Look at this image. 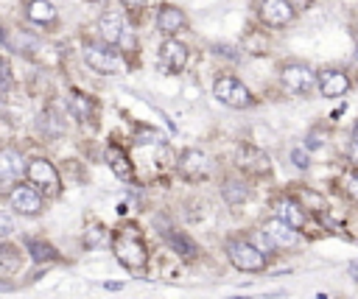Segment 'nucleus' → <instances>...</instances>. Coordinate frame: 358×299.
I'll use <instances>...</instances> for the list:
<instances>
[{
	"label": "nucleus",
	"instance_id": "nucleus-1",
	"mask_svg": "<svg viewBox=\"0 0 358 299\" xmlns=\"http://www.w3.org/2000/svg\"><path fill=\"white\" fill-rule=\"evenodd\" d=\"M112 251H115V257H117L129 271H140V268H145L148 251H145L140 235L131 232V226H123V229L115 232V238H112Z\"/></svg>",
	"mask_w": 358,
	"mask_h": 299
},
{
	"label": "nucleus",
	"instance_id": "nucleus-2",
	"mask_svg": "<svg viewBox=\"0 0 358 299\" xmlns=\"http://www.w3.org/2000/svg\"><path fill=\"white\" fill-rule=\"evenodd\" d=\"M81 59L90 70L101 73V75H117L123 70V59L120 53L115 50V45H98V42H87L84 50H81Z\"/></svg>",
	"mask_w": 358,
	"mask_h": 299
},
{
	"label": "nucleus",
	"instance_id": "nucleus-3",
	"mask_svg": "<svg viewBox=\"0 0 358 299\" xmlns=\"http://www.w3.org/2000/svg\"><path fill=\"white\" fill-rule=\"evenodd\" d=\"M213 95H215L224 106H232V109H249V106L255 103L249 87H246L243 81H238L235 75H221V78H215Z\"/></svg>",
	"mask_w": 358,
	"mask_h": 299
},
{
	"label": "nucleus",
	"instance_id": "nucleus-4",
	"mask_svg": "<svg viewBox=\"0 0 358 299\" xmlns=\"http://www.w3.org/2000/svg\"><path fill=\"white\" fill-rule=\"evenodd\" d=\"M25 176H28V182H31L36 190H42L45 196H56V193L62 190V179H59L53 162L42 159V156H36V159H31V162L25 165Z\"/></svg>",
	"mask_w": 358,
	"mask_h": 299
},
{
	"label": "nucleus",
	"instance_id": "nucleus-5",
	"mask_svg": "<svg viewBox=\"0 0 358 299\" xmlns=\"http://www.w3.org/2000/svg\"><path fill=\"white\" fill-rule=\"evenodd\" d=\"M227 257L241 271H263L266 268V254L249 240H229L227 243Z\"/></svg>",
	"mask_w": 358,
	"mask_h": 299
},
{
	"label": "nucleus",
	"instance_id": "nucleus-6",
	"mask_svg": "<svg viewBox=\"0 0 358 299\" xmlns=\"http://www.w3.org/2000/svg\"><path fill=\"white\" fill-rule=\"evenodd\" d=\"M280 84H282L288 92H294V95H305V92L313 89L316 75H313V70H310L308 64L291 61V64H282V70H280Z\"/></svg>",
	"mask_w": 358,
	"mask_h": 299
},
{
	"label": "nucleus",
	"instance_id": "nucleus-7",
	"mask_svg": "<svg viewBox=\"0 0 358 299\" xmlns=\"http://www.w3.org/2000/svg\"><path fill=\"white\" fill-rule=\"evenodd\" d=\"M185 64H187V48H185L179 39L168 36V39L159 45V67H162L168 75H176V73L185 70Z\"/></svg>",
	"mask_w": 358,
	"mask_h": 299
},
{
	"label": "nucleus",
	"instance_id": "nucleus-8",
	"mask_svg": "<svg viewBox=\"0 0 358 299\" xmlns=\"http://www.w3.org/2000/svg\"><path fill=\"white\" fill-rule=\"evenodd\" d=\"M8 204L14 207V212L20 215H39L42 212V196L36 193V187L31 184H17L11 193H8Z\"/></svg>",
	"mask_w": 358,
	"mask_h": 299
},
{
	"label": "nucleus",
	"instance_id": "nucleus-9",
	"mask_svg": "<svg viewBox=\"0 0 358 299\" xmlns=\"http://www.w3.org/2000/svg\"><path fill=\"white\" fill-rule=\"evenodd\" d=\"M187 25H190V20H187V14H185L179 6L165 3V6L157 11V28H159L165 36H173V34H179V31H187Z\"/></svg>",
	"mask_w": 358,
	"mask_h": 299
},
{
	"label": "nucleus",
	"instance_id": "nucleus-10",
	"mask_svg": "<svg viewBox=\"0 0 358 299\" xmlns=\"http://www.w3.org/2000/svg\"><path fill=\"white\" fill-rule=\"evenodd\" d=\"M260 20L271 28H282L294 20V6L288 0H263L260 3Z\"/></svg>",
	"mask_w": 358,
	"mask_h": 299
},
{
	"label": "nucleus",
	"instance_id": "nucleus-11",
	"mask_svg": "<svg viewBox=\"0 0 358 299\" xmlns=\"http://www.w3.org/2000/svg\"><path fill=\"white\" fill-rule=\"evenodd\" d=\"M263 235L274 243V249H291V246H296V243H299V232H296L294 226H288L285 221H280V218L266 221Z\"/></svg>",
	"mask_w": 358,
	"mask_h": 299
},
{
	"label": "nucleus",
	"instance_id": "nucleus-12",
	"mask_svg": "<svg viewBox=\"0 0 358 299\" xmlns=\"http://www.w3.org/2000/svg\"><path fill=\"white\" fill-rule=\"evenodd\" d=\"M316 84H319V92L324 98H341L350 89V78L341 70H322L316 75Z\"/></svg>",
	"mask_w": 358,
	"mask_h": 299
},
{
	"label": "nucleus",
	"instance_id": "nucleus-13",
	"mask_svg": "<svg viewBox=\"0 0 358 299\" xmlns=\"http://www.w3.org/2000/svg\"><path fill=\"white\" fill-rule=\"evenodd\" d=\"M179 170H182L187 179H204V176L210 173V159H207V154H201V151H196V148H187V151H182V156H179Z\"/></svg>",
	"mask_w": 358,
	"mask_h": 299
},
{
	"label": "nucleus",
	"instance_id": "nucleus-14",
	"mask_svg": "<svg viewBox=\"0 0 358 299\" xmlns=\"http://www.w3.org/2000/svg\"><path fill=\"white\" fill-rule=\"evenodd\" d=\"M106 162H109V168H112V173L117 179H123V182H131L134 179V165H131L129 154L117 143H109L106 145Z\"/></svg>",
	"mask_w": 358,
	"mask_h": 299
},
{
	"label": "nucleus",
	"instance_id": "nucleus-15",
	"mask_svg": "<svg viewBox=\"0 0 358 299\" xmlns=\"http://www.w3.org/2000/svg\"><path fill=\"white\" fill-rule=\"evenodd\" d=\"M123 31H126V25H123L120 11H103V14H101V20H98V34H101V39H103L106 45H115V48H117Z\"/></svg>",
	"mask_w": 358,
	"mask_h": 299
},
{
	"label": "nucleus",
	"instance_id": "nucleus-16",
	"mask_svg": "<svg viewBox=\"0 0 358 299\" xmlns=\"http://www.w3.org/2000/svg\"><path fill=\"white\" fill-rule=\"evenodd\" d=\"M25 20L34 25H53L59 20L56 6L50 0H28L25 3Z\"/></svg>",
	"mask_w": 358,
	"mask_h": 299
},
{
	"label": "nucleus",
	"instance_id": "nucleus-17",
	"mask_svg": "<svg viewBox=\"0 0 358 299\" xmlns=\"http://www.w3.org/2000/svg\"><path fill=\"white\" fill-rule=\"evenodd\" d=\"M238 165L243 168V170H249V173H268V156L263 154V151H257L255 145H243L241 151H238Z\"/></svg>",
	"mask_w": 358,
	"mask_h": 299
},
{
	"label": "nucleus",
	"instance_id": "nucleus-18",
	"mask_svg": "<svg viewBox=\"0 0 358 299\" xmlns=\"http://www.w3.org/2000/svg\"><path fill=\"white\" fill-rule=\"evenodd\" d=\"M0 36H3V42H6V48L8 50H14V53H34L36 48H39V42L31 36V34H25L22 28H14V31H0Z\"/></svg>",
	"mask_w": 358,
	"mask_h": 299
},
{
	"label": "nucleus",
	"instance_id": "nucleus-19",
	"mask_svg": "<svg viewBox=\"0 0 358 299\" xmlns=\"http://www.w3.org/2000/svg\"><path fill=\"white\" fill-rule=\"evenodd\" d=\"M274 212H277L280 221H285V224L294 226V229H299V226L305 224V210H302V204L294 201V198H280V201L274 204Z\"/></svg>",
	"mask_w": 358,
	"mask_h": 299
},
{
	"label": "nucleus",
	"instance_id": "nucleus-20",
	"mask_svg": "<svg viewBox=\"0 0 358 299\" xmlns=\"http://www.w3.org/2000/svg\"><path fill=\"white\" fill-rule=\"evenodd\" d=\"M67 109H70V115H73L76 120L87 123V120H92V115H95V101H92L90 95H84V92H70V95H67Z\"/></svg>",
	"mask_w": 358,
	"mask_h": 299
},
{
	"label": "nucleus",
	"instance_id": "nucleus-21",
	"mask_svg": "<svg viewBox=\"0 0 358 299\" xmlns=\"http://www.w3.org/2000/svg\"><path fill=\"white\" fill-rule=\"evenodd\" d=\"M25 159H22V154L20 151H14V148H3L0 151V179H17L22 170H25Z\"/></svg>",
	"mask_w": 358,
	"mask_h": 299
},
{
	"label": "nucleus",
	"instance_id": "nucleus-22",
	"mask_svg": "<svg viewBox=\"0 0 358 299\" xmlns=\"http://www.w3.org/2000/svg\"><path fill=\"white\" fill-rule=\"evenodd\" d=\"M28 251H31V257L36 263H53V260H59L56 249L48 246V243H42V240H28Z\"/></svg>",
	"mask_w": 358,
	"mask_h": 299
},
{
	"label": "nucleus",
	"instance_id": "nucleus-23",
	"mask_svg": "<svg viewBox=\"0 0 358 299\" xmlns=\"http://www.w3.org/2000/svg\"><path fill=\"white\" fill-rule=\"evenodd\" d=\"M221 193H224V198H227L229 204H241V201H246V196H249V187H246L243 182H235V179H229V182L221 187Z\"/></svg>",
	"mask_w": 358,
	"mask_h": 299
},
{
	"label": "nucleus",
	"instance_id": "nucleus-24",
	"mask_svg": "<svg viewBox=\"0 0 358 299\" xmlns=\"http://www.w3.org/2000/svg\"><path fill=\"white\" fill-rule=\"evenodd\" d=\"M165 238H168V243H171L179 254H185V257H196V243H193L190 238L176 235V232H168V229H165Z\"/></svg>",
	"mask_w": 358,
	"mask_h": 299
},
{
	"label": "nucleus",
	"instance_id": "nucleus-25",
	"mask_svg": "<svg viewBox=\"0 0 358 299\" xmlns=\"http://www.w3.org/2000/svg\"><path fill=\"white\" fill-rule=\"evenodd\" d=\"M11 84H14V75H11V64H8V59H6V56H0V92L11 89Z\"/></svg>",
	"mask_w": 358,
	"mask_h": 299
},
{
	"label": "nucleus",
	"instance_id": "nucleus-26",
	"mask_svg": "<svg viewBox=\"0 0 358 299\" xmlns=\"http://www.w3.org/2000/svg\"><path fill=\"white\" fill-rule=\"evenodd\" d=\"M344 190L358 201V173H347L344 176Z\"/></svg>",
	"mask_w": 358,
	"mask_h": 299
},
{
	"label": "nucleus",
	"instance_id": "nucleus-27",
	"mask_svg": "<svg viewBox=\"0 0 358 299\" xmlns=\"http://www.w3.org/2000/svg\"><path fill=\"white\" fill-rule=\"evenodd\" d=\"M11 232H14V221H11L6 212H0V240H3V238H8Z\"/></svg>",
	"mask_w": 358,
	"mask_h": 299
},
{
	"label": "nucleus",
	"instance_id": "nucleus-28",
	"mask_svg": "<svg viewBox=\"0 0 358 299\" xmlns=\"http://www.w3.org/2000/svg\"><path fill=\"white\" fill-rule=\"evenodd\" d=\"M291 159H294L296 168H308V154H305L302 148H294V151H291Z\"/></svg>",
	"mask_w": 358,
	"mask_h": 299
},
{
	"label": "nucleus",
	"instance_id": "nucleus-29",
	"mask_svg": "<svg viewBox=\"0 0 358 299\" xmlns=\"http://www.w3.org/2000/svg\"><path fill=\"white\" fill-rule=\"evenodd\" d=\"M120 3H123L129 11H140V8L145 6V0H120Z\"/></svg>",
	"mask_w": 358,
	"mask_h": 299
},
{
	"label": "nucleus",
	"instance_id": "nucleus-30",
	"mask_svg": "<svg viewBox=\"0 0 358 299\" xmlns=\"http://www.w3.org/2000/svg\"><path fill=\"white\" fill-rule=\"evenodd\" d=\"M350 277L358 282V260H352V263H350Z\"/></svg>",
	"mask_w": 358,
	"mask_h": 299
},
{
	"label": "nucleus",
	"instance_id": "nucleus-31",
	"mask_svg": "<svg viewBox=\"0 0 358 299\" xmlns=\"http://www.w3.org/2000/svg\"><path fill=\"white\" fill-rule=\"evenodd\" d=\"M106 288H109V291H120L123 285H120V282H106Z\"/></svg>",
	"mask_w": 358,
	"mask_h": 299
},
{
	"label": "nucleus",
	"instance_id": "nucleus-32",
	"mask_svg": "<svg viewBox=\"0 0 358 299\" xmlns=\"http://www.w3.org/2000/svg\"><path fill=\"white\" fill-rule=\"evenodd\" d=\"M352 143L358 145V123H355V129H352Z\"/></svg>",
	"mask_w": 358,
	"mask_h": 299
},
{
	"label": "nucleus",
	"instance_id": "nucleus-33",
	"mask_svg": "<svg viewBox=\"0 0 358 299\" xmlns=\"http://www.w3.org/2000/svg\"><path fill=\"white\" fill-rule=\"evenodd\" d=\"M95 3H106V0H95Z\"/></svg>",
	"mask_w": 358,
	"mask_h": 299
}]
</instances>
